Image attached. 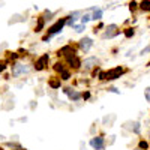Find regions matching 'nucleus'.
I'll return each mask as SVG.
<instances>
[{"label":"nucleus","mask_w":150,"mask_h":150,"mask_svg":"<svg viewBox=\"0 0 150 150\" xmlns=\"http://www.w3.org/2000/svg\"><path fill=\"white\" fill-rule=\"evenodd\" d=\"M32 71V68L29 65H23V63H17L12 66V75L14 77H20V75H26Z\"/></svg>","instance_id":"f257e3e1"},{"label":"nucleus","mask_w":150,"mask_h":150,"mask_svg":"<svg viewBox=\"0 0 150 150\" xmlns=\"http://www.w3.org/2000/svg\"><path fill=\"white\" fill-rule=\"evenodd\" d=\"M123 128L131 131V132H134V134H140L141 132V123L137 122V120H129V122L123 123Z\"/></svg>","instance_id":"f03ea898"},{"label":"nucleus","mask_w":150,"mask_h":150,"mask_svg":"<svg viewBox=\"0 0 150 150\" xmlns=\"http://www.w3.org/2000/svg\"><path fill=\"white\" fill-rule=\"evenodd\" d=\"M66 21H68V18H62V20H59L54 26H51L48 29V36H54V35H57V33H60L62 32V29H63V26L66 24Z\"/></svg>","instance_id":"7ed1b4c3"},{"label":"nucleus","mask_w":150,"mask_h":150,"mask_svg":"<svg viewBox=\"0 0 150 150\" xmlns=\"http://www.w3.org/2000/svg\"><path fill=\"white\" fill-rule=\"evenodd\" d=\"M123 74H125V69H123L122 66H116V68H112V69H110V71L107 72V80H110V81L117 80V78L122 77Z\"/></svg>","instance_id":"20e7f679"},{"label":"nucleus","mask_w":150,"mask_h":150,"mask_svg":"<svg viewBox=\"0 0 150 150\" xmlns=\"http://www.w3.org/2000/svg\"><path fill=\"white\" fill-rule=\"evenodd\" d=\"M117 35H119V27L116 26V24H110V26H107L102 38H104V39H111V38H114Z\"/></svg>","instance_id":"39448f33"},{"label":"nucleus","mask_w":150,"mask_h":150,"mask_svg":"<svg viewBox=\"0 0 150 150\" xmlns=\"http://www.w3.org/2000/svg\"><path fill=\"white\" fill-rule=\"evenodd\" d=\"M93 47V41H92V38L89 36H84L83 39H80V48H81V51L87 53L89 50Z\"/></svg>","instance_id":"423d86ee"},{"label":"nucleus","mask_w":150,"mask_h":150,"mask_svg":"<svg viewBox=\"0 0 150 150\" xmlns=\"http://www.w3.org/2000/svg\"><path fill=\"white\" fill-rule=\"evenodd\" d=\"M90 146L95 149V150H102L105 143H104V138L102 137H93V138L90 140Z\"/></svg>","instance_id":"0eeeda50"},{"label":"nucleus","mask_w":150,"mask_h":150,"mask_svg":"<svg viewBox=\"0 0 150 150\" xmlns=\"http://www.w3.org/2000/svg\"><path fill=\"white\" fill-rule=\"evenodd\" d=\"M98 63H99V60H98L96 57H87V59L83 62V66H84V69L90 71V69H93Z\"/></svg>","instance_id":"6e6552de"},{"label":"nucleus","mask_w":150,"mask_h":150,"mask_svg":"<svg viewBox=\"0 0 150 150\" xmlns=\"http://www.w3.org/2000/svg\"><path fill=\"white\" fill-rule=\"evenodd\" d=\"M48 62H50V56L48 54H44L42 57H39V59H38V62H36V66H35L36 71H42L47 66Z\"/></svg>","instance_id":"1a4fd4ad"},{"label":"nucleus","mask_w":150,"mask_h":150,"mask_svg":"<svg viewBox=\"0 0 150 150\" xmlns=\"http://www.w3.org/2000/svg\"><path fill=\"white\" fill-rule=\"evenodd\" d=\"M68 96H69V99H72V101L75 102V101H78L80 98H83V95L80 93V92H77V90H74V89H65L63 90Z\"/></svg>","instance_id":"9d476101"},{"label":"nucleus","mask_w":150,"mask_h":150,"mask_svg":"<svg viewBox=\"0 0 150 150\" xmlns=\"http://www.w3.org/2000/svg\"><path fill=\"white\" fill-rule=\"evenodd\" d=\"M101 18H102V9H99V8H93L92 20H95V21H99Z\"/></svg>","instance_id":"9b49d317"},{"label":"nucleus","mask_w":150,"mask_h":150,"mask_svg":"<svg viewBox=\"0 0 150 150\" xmlns=\"http://www.w3.org/2000/svg\"><path fill=\"white\" fill-rule=\"evenodd\" d=\"M140 9L150 12V0H143V2H140Z\"/></svg>","instance_id":"f8f14e48"},{"label":"nucleus","mask_w":150,"mask_h":150,"mask_svg":"<svg viewBox=\"0 0 150 150\" xmlns=\"http://www.w3.org/2000/svg\"><path fill=\"white\" fill-rule=\"evenodd\" d=\"M45 26V20L41 17V18H38V24H36V32H41Z\"/></svg>","instance_id":"ddd939ff"},{"label":"nucleus","mask_w":150,"mask_h":150,"mask_svg":"<svg viewBox=\"0 0 150 150\" xmlns=\"http://www.w3.org/2000/svg\"><path fill=\"white\" fill-rule=\"evenodd\" d=\"M48 84H50V87H51V89H59L60 87V80H50L48 81Z\"/></svg>","instance_id":"4468645a"},{"label":"nucleus","mask_w":150,"mask_h":150,"mask_svg":"<svg viewBox=\"0 0 150 150\" xmlns=\"http://www.w3.org/2000/svg\"><path fill=\"white\" fill-rule=\"evenodd\" d=\"M138 149H140V150H149V149H150V146H149V143H147V141L140 140V141H138Z\"/></svg>","instance_id":"2eb2a0df"},{"label":"nucleus","mask_w":150,"mask_h":150,"mask_svg":"<svg viewBox=\"0 0 150 150\" xmlns=\"http://www.w3.org/2000/svg\"><path fill=\"white\" fill-rule=\"evenodd\" d=\"M92 20V15L90 14H84L83 17H81V24H86V23H89Z\"/></svg>","instance_id":"dca6fc26"},{"label":"nucleus","mask_w":150,"mask_h":150,"mask_svg":"<svg viewBox=\"0 0 150 150\" xmlns=\"http://www.w3.org/2000/svg\"><path fill=\"white\" fill-rule=\"evenodd\" d=\"M74 30L77 32V33H81L86 30V24H80V26H74Z\"/></svg>","instance_id":"f3484780"},{"label":"nucleus","mask_w":150,"mask_h":150,"mask_svg":"<svg viewBox=\"0 0 150 150\" xmlns=\"http://www.w3.org/2000/svg\"><path fill=\"white\" fill-rule=\"evenodd\" d=\"M146 54H150V42H149L147 47H144L141 51H140V56H146Z\"/></svg>","instance_id":"a211bd4d"},{"label":"nucleus","mask_w":150,"mask_h":150,"mask_svg":"<svg viewBox=\"0 0 150 150\" xmlns=\"http://www.w3.org/2000/svg\"><path fill=\"white\" fill-rule=\"evenodd\" d=\"M144 98H146V101L150 104V86L144 89Z\"/></svg>","instance_id":"6ab92c4d"},{"label":"nucleus","mask_w":150,"mask_h":150,"mask_svg":"<svg viewBox=\"0 0 150 150\" xmlns=\"http://www.w3.org/2000/svg\"><path fill=\"white\" fill-rule=\"evenodd\" d=\"M134 35H135V30H134V29H131V27L125 30V36H126V38H132Z\"/></svg>","instance_id":"aec40b11"},{"label":"nucleus","mask_w":150,"mask_h":150,"mask_svg":"<svg viewBox=\"0 0 150 150\" xmlns=\"http://www.w3.org/2000/svg\"><path fill=\"white\" fill-rule=\"evenodd\" d=\"M51 17H53V12H51V11H45V14H44L42 18H44L45 21H48V20H51Z\"/></svg>","instance_id":"412c9836"},{"label":"nucleus","mask_w":150,"mask_h":150,"mask_svg":"<svg viewBox=\"0 0 150 150\" xmlns=\"http://www.w3.org/2000/svg\"><path fill=\"white\" fill-rule=\"evenodd\" d=\"M69 77H71V75H69L68 71H63V72H62V80H69Z\"/></svg>","instance_id":"4be33fe9"},{"label":"nucleus","mask_w":150,"mask_h":150,"mask_svg":"<svg viewBox=\"0 0 150 150\" xmlns=\"http://www.w3.org/2000/svg\"><path fill=\"white\" fill-rule=\"evenodd\" d=\"M54 69H56V71H60V72L65 71V69H63V65H62V63H56V65H54Z\"/></svg>","instance_id":"5701e85b"},{"label":"nucleus","mask_w":150,"mask_h":150,"mask_svg":"<svg viewBox=\"0 0 150 150\" xmlns=\"http://www.w3.org/2000/svg\"><path fill=\"white\" fill-rule=\"evenodd\" d=\"M137 6H138V3H137V2H131V3H129V8H131V11L137 9Z\"/></svg>","instance_id":"b1692460"},{"label":"nucleus","mask_w":150,"mask_h":150,"mask_svg":"<svg viewBox=\"0 0 150 150\" xmlns=\"http://www.w3.org/2000/svg\"><path fill=\"white\" fill-rule=\"evenodd\" d=\"M108 90H110V92H112V93H120V92H119V90L116 89V87H110Z\"/></svg>","instance_id":"393cba45"},{"label":"nucleus","mask_w":150,"mask_h":150,"mask_svg":"<svg viewBox=\"0 0 150 150\" xmlns=\"http://www.w3.org/2000/svg\"><path fill=\"white\" fill-rule=\"evenodd\" d=\"M89 96H90V93H89V92H86V93H83V98H84V99H87V98H89Z\"/></svg>","instance_id":"a878e982"},{"label":"nucleus","mask_w":150,"mask_h":150,"mask_svg":"<svg viewBox=\"0 0 150 150\" xmlns=\"http://www.w3.org/2000/svg\"><path fill=\"white\" fill-rule=\"evenodd\" d=\"M3 5H5V2H3V0H0V8H2Z\"/></svg>","instance_id":"bb28decb"},{"label":"nucleus","mask_w":150,"mask_h":150,"mask_svg":"<svg viewBox=\"0 0 150 150\" xmlns=\"http://www.w3.org/2000/svg\"><path fill=\"white\" fill-rule=\"evenodd\" d=\"M3 69H5V66H3V65H0V72H2Z\"/></svg>","instance_id":"cd10ccee"},{"label":"nucleus","mask_w":150,"mask_h":150,"mask_svg":"<svg viewBox=\"0 0 150 150\" xmlns=\"http://www.w3.org/2000/svg\"><path fill=\"white\" fill-rule=\"evenodd\" d=\"M147 68H150V62H149V63H147Z\"/></svg>","instance_id":"c85d7f7f"},{"label":"nucleus","mask_w":150,"mask_h":150,"mask_svg":"<svg viewBox=\"0 0 150 150\" xmlns=\"http://www.w3.org/2000/svg\"><path fill=\"white\" fill-rule=\"evenodd\" d=\"M149 138H150V132H149Z\"/></svg>","instance_id":"c756f323"},{"label":"nucleus","mask_w":150,"mask_h":150,"mask_svg":"<svg viewBox=\"0 0 150 150\" xmlns=\"http://www.w3.org/2000/svg\"><path fill=\"white\" fill-rule=\"evenodd\" d=\"M20 150H21V149H20Z\"/></svg>","instance_id":"7c9ffc66"}]
</instances>
